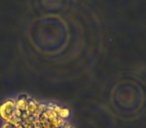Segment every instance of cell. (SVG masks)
Wrapping results in <instances>:
<instances>
[{"label":"cell","mask_w":146,"mask_h":128,"mask_svg":"<svg viewBox=\"0 0 146 128\" xmlns=\"http://www.w3.org/2000/svg\"><path fill=\"white\" fill-rule=\"evenodd\" d=\"M15 102L11 100H6L0 105V118L5 122H8L14 117Z\"/></svg>","instance_id":"6da1fadb"},{"label":"cell","mask_w":146,"mask_h":128,"mask_svg":"<svg viewBox=\"0 0 146 128\" xmlns=\"http://www.w3.org/2000/svg\"><path fill=\"white\" fill-rule=\"evenodd\" d=\"M1 128H13V127L11 125H9L8 123H4L2 126H1Z\"/></svg>","instance_id":"7a4b0ae2"}]
</instances>
